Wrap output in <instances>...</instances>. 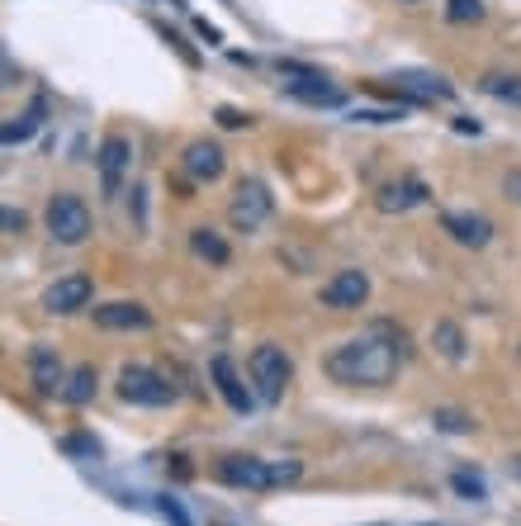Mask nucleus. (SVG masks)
Segmentation results:
<instances>
[{"label": "nucleus", "instance_id": "f257e3e1", "mask_svg": "<svg viewBox=\"0 0 521 526\" xmlns=\"http://www.w3.org/2000/svg\"><path fill=\"white\" fill-rule=\"evenodd\" d=\"M398 370H403V332H394L389 323H375L370 332L323 356V375L346 389H384Z\"/></svg>", "mask_w": 521, "mask_h": 526}, {"label": "nucleus", "instance_id": "f03ea898", "mask_svg": "<svg viewBox=\"0 0 521 526\" xmlns=\"http://www.w3.org/2000/svg\"><path fill=\"white\" fill-rule=\"evenodd\" d=\"M218 484L228 489H247V493H266V489H285L294 484L304 465L299 460H256V455H223L218 460Z\"/></svg>", "mask_w": 521, "mask_h": 526}, {"label": "nucleus", "instance_id": "7ed1b4c3", "mask_svg": "<svg viewBox=\"0 0 521 526\" xmlns=\"http://www.w3.org/2000/svg\"><path fill=\"white\" fill-rule=\"evenodd\" d=\"M247 375H252V389L261 403H280L285 399L289 380H294V361H289L285 346L275 342H261L252 351V361H247Z\"/></svg>", "mask_w": 521, "mask_h": 526}, {"label": "nucleus", "instance_id": "20e7f679", "mask_svg": "<svg viewBox=\"0 0 521 526\" xmlns=\"http://www.w3.org/2000/svg\"><path fill=\"white\" fill-rule=\"evenodd\" d=\"M43 228H48V237L53 242H62V247H81L90 237V209L81 195H72V190H57L53 200L43 204Z\"/></svg>", "mask_w": 521, "mask_h": 526}, {"label": "nucleus", "instance_id": "39448f33", "mask_svg": "<svg viewBox=\"0 0 521 526\" xmlns=\"http://www.w3.org/2000/svg\"><path fill=\"white\" fill-rule=\"evenodd\" d=\"M114 389L133 408H166V403H176V384L166 380V375H157L152 365H124Z\"/></svg>", "mask_w": 521, "mask_h": 526}, {"label": "nucleus", "instance_id": "423d86ee", "mask_svg": "<svg viewBox=\"0 0 521 526\" xmlns=\"http://www.w3.org/2000/svg\"><path fill=\"white\" fill-rule=\"evenodd\" d=\"M270 214H275V195L266 190V181H256V176L237 181L233 200H228V223H233L237 233H256Z\"/></svg>", "mask_w": 521, "mask_h": 526}, {"label": "nucleus", "instance_id": "0eeeda50", "mask_svg": "<svg viewBox=\"0 0 521 526\" xmlns=\"http://www.w3.org/2000/svg\"><path fill=\"white\" fill-rule=\"evenodd\" d=\"M95 166H100V195L119 200L128 166H133V143H128L124 133H109L105 143H100V152H95Z\"/></svg>", "mask_w": 521, "mask_h": 526}, {"label": "nucleus", "instance_id": "6e6552de", "mask_svg": "<svg viewBox=\"0 0 521 526\" xmlns=\"http://www.w3.org/2000/svg\"><path fill=\"white\" fill-rule=\"evenodd\" d=\"M209 380H214V389L223 394V403L233 408L237 418H252V413H256V403H261V399H256L252 384H242L233 356H223V351H218L214 361H209Z\"/></svg>", "mask_w": 521, "mask_h": 526}, {"label": "nucleus", "instance_id": "1a4fd4ad", "mask_svg": "<svg viewBox=\"0 0 521 526\" xmlns=\"http://www.w3.org/2000/svg\"><path fill=\"white\" fill-rule=\"evenodd\" d=\"M365 299H370V275L365 271H337L323 290H318V309L356 313V309H365Z\"/></svg>", "mask_w": 521, "mask_h": 526}, {"label": "nucleus", "instance_id": "9d476101", "mask_svg": "<svg viewBox=\"0 0 521 526\" xmlns=\"http://www.w3.org/2000/svg\"><path fill=\"white\" fill-rule=\"evenodd\" d=\"M90 299H95V280L90 275H62V280H53L48 290H43V309L48 313H81V309H90Z\"/></svg>", "mask_w": 521, "mask_h": 526}, {"label": "nucleus", "instance_id": "9b49d317", "mask_svg": "<svg viewBox=\"0 0 521 526\" xmlns=\"http://www.w3.org/2000/svg\"><path fill=\"white\" fill-rule=\"evenodd\" d=\"M90 313H95V327H105V332H147L152 327V313L138 299H114V304H100Z\"/></svg>", "mask_w": 521, "mask_h": 526}, {"label": "nucleus", "instance_id": "f8f14e48", "mask_svg": "<svg viewBox=\"0 0 521 526\" xmlns=\"http://www.w3.org/2000/svg\"><path fill=\"white\" fill-rule=\"evenodd\" d=\"M180 166H185V176L199 185H209L218 181L223 171H228V157H223V147L209 143V138H199V143L185 147V157H180Z\"/></svg>", "mask_w": 521, "mask_h": 526}, {"label": "nucleus", "instance_id": "ddd939ff", "mask_svg": "<svg viewBox=\"0 0 521 526\" xmlns=\"http://www.w3.org/2000/svg\"><path fill=\"white\" fill-rule=\"evenodd\" d=\"M441 228H446V233L455 237L460 247H474V252L493 242V223H488L484 214H465V209H446V214H441Z\"/></svg>", "mask_w": 521, "mask_h": 526}, {"label": "nucleus", "instance_id": "4468645a", "mask_svg": "<svg viewBox=\"0 0 521 526\" xmlns=\"http://www.w3.org/2000/svg\"><path fill=\"white\" fill-rule=\"evenodd\" d=\"M29 380H34V389L43 394V399L62 394L67 370H62V356H57L53 346H34V351H29Z\"/></svg>", "mask_w": 521, "mask_h": 526}, {"label": "nucleus", "instance_id": "2eb2a0df", "mask_svg": "<svg viewBox=\"0 0 521 526\" xmlns=\"http://www.w3.org/2000/svg\"><path fill=\"white\" fill-rule=\"evenodd\" d=\"M48 95H34V105L29 109H19V114H10L5 119V128H0V143L5 147H19V143H29L38 128H43V119H48Z\"/></svg>", "mask_w": 521, "mask_h": 526}, {"label": "nucleus", "instance_id": "dca6fc26", "mask_svg": "<svg viewBox=\"0 0 521 526\" xmlns=\"http://www.w3.org/2000/svg\"><path fill=\"white\" fill-rule=\"evenodd\" d=\"M375 204L384 209V214H408V209H417V204H427V181H417V176L389 181L375 195Z\"/></svg>", "mask_w": 521, "mask_h": 526}, {"label": "nucleus", "instance_id": "f3484780", "mask_svg": "<svg viewBox=\"0 0 521 526\" xmlns=\"http://www.w3.org/2000/svg\"><path fill=\"white\" fill-rule=\"evenodd\" d=\"M190 252H195L199 261H209V266H228V261H233V247H228L223 233L209 228V223H204V228H190Z\"/></svg>", "mask_w": 521, "mask_h": 526}, {"label": "nucleus", "instance_id": "a211bd4d", "mask_svg": "<svg viewBox=\"0 0 521 526\" xmlns=\"http://www.w3.org/2000/svg\"><path fill=\"white\" fill-rule=\"evenodd\" d=\"M95 389H100L95 365H76V370H67V384H62V394H57V399L72 403V408H86V403L95 399Z\"/></svg>", "mask_w": 521, "mask_h": 526}, {"label": "nucleus", "instance_id": "6ab92c4d", "mask_svg": "<svg viewBox=\"0 0 521 526\" xmlns=\"http://www.w3.org/2000/svg\"><path fill=\"white\" fill-rule=\"evenodd\" d=\"M479 91H484L488 100L507 105V109H521V76L517 72H484Z\"/></svg>", "mask_w": 521, "mask_h": 526}, {"label": "nucleus", "instance_id": "aec40b11", "mask_svg": "<svg viewBox=\"0 0 521 526\" xmlns=\"http://www.w3.org/2000/svg\"><path fill=\"white\" fill-rule=\"evenodd\" d=\"M432 346L436 351H441V356H446V361H465L469 356V342H465V327L460 323H450V318H441V323L432 327Z\"/></svg>", "mask_w": 521, "mask_h": 526}, {"label": "nucleus", "instance_id": "412c9836", "mask_svg": "<svg viewBox=\"0 0 521 526\" xmlns=\"http://www.w3.org/2000/svg\"><path fill=\"white\" fill-rule=\"evenodd\" d=\"M285 95H294V100H304V105H327V109H337L346 100L342 91H337V86H332V81H304V86H285Z\"/></svg>", "mask_w": 521, "mask_h": 526}, {"label": "nucleus", "instance_id": "4be33fe9", "mask_svg": "<svg viewBox=\"0 0 521 526\" xmlns=\"http://www.w3.org/2000/svg\"><path fill=\"white\" fill-rule=\"evenodd\" d=\"M432 427L436 432H446V436H469L479 422L469 418V413H460V408H436L432 413Z\"/></svg>", "mask_w": 521, "mask_h": 526}, {"label": "nucleus", "instance_id": "5701e85b", "mask_svg": "<svg viewBox=\"0 0 521 526\" xmlns=\"http://www.w3.org/2000/svg\"><path fill=\"white\" fill-rule=\"evenodd\" d=\"M450 489L460 493L465 503H484V498H488V484L474 470H455V474H450Z\"/></svg>", "mask_w": 521, "mask_h": 526}, {"label": "nucleus", "instance_id": "b1692460", "mask_svg": "<svg viewBox=\"0 0 521 526\" xmlns=\"http://www.w3.org/2000/svg\"><path fill=\"white\" fill-rule=\"evenodd\" d=\"M488 10H484V0H446V19L450 24H479Z\"/></svg>", "mask_w": 521, "mask_h": 526}, {"label": "nucleus", "instance_id": "393cba45", "mask_svg": "<svg viewBox=\"0 0 521 526\" xmlns=\"http://www.w3.org/2000/svg\"><path fill=\"white\" fill-rule=\"evenodd\" d=\"M62 451L67 455H81V460H100V441L86 432H72V436H62Z\"/></svg>", "mask_w": 521, "mask_h": 526}, {"label": "nucleus", "instance_id": "a878e982", "mask_svg": "<svg viewBox=\"0 0 521 526\" xmlns=\"http://www.w3.org/2000/svg\"><path fill=\"white\" fill-rule=\"evenodd\" d=\"M346 119H351V124H398V119H403V109H370V105H360V109H351Z\"/></svg>", "mask_w": 521, "mask_h": 526}, {"label": "nucleus", "instance_id": "bb28decb", "mask_svg": "<svg viewBox=\"0 0 521 526\" xmlns=\"http://www.w3.org/2000/svg\"><path fill=\"white\" fill-rule=\"evenodd\" d=\"M214 119H218V128H247L252 124V114H242V109H233V105H218Z\"/></svg>", "mask_w": 521, "mask_h": 526}, {"label": "nucleus", "instance_id": "cd10ccee", "mask_svg": "<svg viewBox=\"0 0 521 526\" xmlns=\"http://www.w3.org/2000/svg\"><path fill=\"white\" fill-rule=\"evenodd\" d=\"M157 508H162V517L171 526H190V517H185V508H180L176 498H171V493H162V498H157Z\"/></svg>", "mask_w": 521, "mask_h": 526}, {"label": "nucleus", "instance_id": "c85d7f7f", "mask_svg": "<svg viewBox=\"0 0 521 526\" xmlns=\"http://www.w3.org/2000/svg\"><path fill=\"white\" fill-rule=\"evenodd\" d=\"M157 34H162L166 43H171V48H176V53L185 57V62H190V67H199V53H195V48H190V43H185V38H180V34H171V29H162V24H157Z\"/></svg>", "mask_w": 521, "mask_h": 526}, {"label": "nucleus", "instance_id": "c756f323", "mask_svg": "<svg viewBox=\"0 0 521 526\" xmlns=\"http://www.w3.org/2000/svg\"><path fill=\"white\" fill-rule=\"evenodd\" d=\"M5 233H10V237L24 233V214H19V209H5Z\"/></svg>", "mask_w": 521, "mask_h": 526}, {"label": "nucleus", "instance_id": "7c9ffc66", "mask_svg": "<svg viewBox=\"0 0 521 526\" xmlns=\"http://www.w3.org/2000/svg\"><path fill=\"white\" fill-rule=\"evenodd\" d=\"M195 34H199V38H209V43H223V34H218L209 19H195Z\"/></svg>", "mask_w": 521, "mask_h": 526}, {"label": "nucleus", "instance_id": "2f4dec72", "mask_svg": "<svg viewBox=\"0 0 521 526\" xmlns=\"http://www.w3.org/2000/svg\"><path fill=\"white\" fill-rule=\"evenodd\" d=\"M503 185H507V200H521V171H512Z\"/></svg>", "mask_w": 521, "mask_h": 526}, {"label": "nucleus", "instance_id": "473e14b6", "mask_svg": "<svg viewBox=\"0 0 521 526\" xmlns=\"http://www.w3.org/2000/svg\"><path fill=\"white\" fill-rule=\"evenodd\" d=\"M455 133H479V119H455Z\"/></svg>", "mask_w": 521, "mask_h": 526}, {"label": "nucleus", "instance_id": "72a5a7b5", "mask_svg": "<svg viewBox=\"0 0 521 526\" xmlns=\"http://www.w3.org/2000/svg\"><path fill=\"white\" fill-rule=\"evenodd\" d=\"M408 5H417V0H408Z\"/></svg>", "mask_w": 521, "mask_h": 526}]
</instances>
